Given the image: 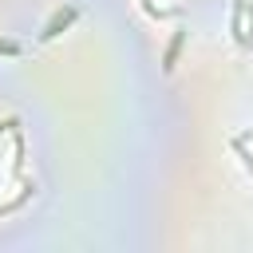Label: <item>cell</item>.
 <instances>
[{
	"label": "cell",
	"instance_id": "1",
	"mask_svg": "<svg viewBox=\"0 0 253 253\" xmlns=\"http://www.w3.org/2000/svg\"><path fill=\"white\" fill-rule=\"evenodd\" d=\"M75 16H79L75 8H59V12H55V16L47 20V28L40 32V40H55V36H59V32H63V28H67V24L75 20Z\"/></svg>",
	"mask_w": 253,
	"mask_h": 253
},
{
	"label": "cell",
	"instance_id": "2",
	"mask_svg": "<svg viewBox=\"0 0 253 253\" xmlns=\"http://www.w3.org/2000/svg\"><path fill=\"white\" fill-rule=\"evenodd\" d=\"M0 51H8V55H12V51H16V43H8V40H0Z\"/></svg>",
	"mask_w": 253,
	"mask_h": 253
}]
</instances>
